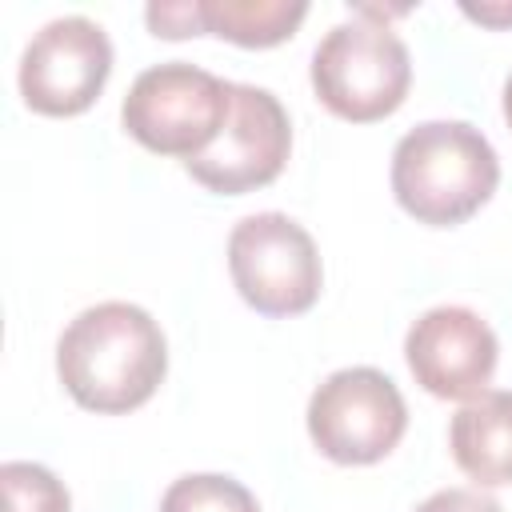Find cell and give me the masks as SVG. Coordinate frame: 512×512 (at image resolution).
<instances>
[{
    "mask_svg": "<svg viewBox=\"0 0 512 512\" xmlns=\"http://www.w3.org/2000/svg\"><path fill=\"white\" fill-rule=\"evenodd\" d=\"M464 16H472V20H480V24H488V28H504V24H512V4H464Z\"/></svg>",
    "mask_w": 512,
    "mask_h": 512,
    "instance_id": "2e32d148",
    "label": "cell"
},
{
    "mask_svg": "<svg viewBox=\"0 0 512 512\" xmlns=\"http://www.w3.org/2000/svg\"><path fill=\"white\" fill-rule=\"evenodd\" d=\"M204 36L232 40L240 48L284 44L308 16L304 0H196Z\"/></svg>",
    "mask_w": 512,
    "mask_h": 512,
    "instance_id": "8fae6325",
    "label": "cell"
},
{
    "mask_svg": "<svg viewBox=\"0 0 512 512\" xmlns=\"http://www.w3.org/2000/svg\"><path fill=\"white\" fill-rule=\"evenodd\" d=\"M56 372L80 408L120 416L152 400L168 372V344L140 304L104 300L64 328L56 344Z\"/></svg>",
    "mask_w": 512,
    "mask_h": 512,
    "instance_id": "6da1fadb",
    "label": "cell"
},
{
    "mask_svg": "<svg viewBox=\"0 0 512 512\" xmlns=\"http://www.w3.org/2000/svg\"><path fill=\"white\" fill-rule=\"evenodd\" d=\"M500 184V160L488 136L464 120H424L392 152L396 204L432 228L476 216Z\"/></svg>",
    "mask_w": 512,
    "mask_h": 512,
    "instance_id": "7a4b0ae2",
    "label": "cell"
},
{
    "mask_svg": "<svg viewBox=\"0 0 512 512\" xmlns=\"http://www.w3.org/2000/svg\"><path fill=\"white\" fill-rule=\"evenodd\" d=\"M504 120H508V128H512V76H508V84H504Z\"/></svg>",
    "mask_w": 512,
    "mask_h": 512,
    "instance_id": "e0dca14e",
    "label": "cell"
},
{
    "mask_svg": "<svg viewBox=\"0 0 512 512\" xmlns=\"http://www.w3.org/2000/svg\"><path fill=\"white\" fill-rule=\"evenodd\" d=\"M228 108H232L228 80L188 60H168V64L144 68L132 80L120 104V120L140 148L156 156L192 160L216 144L228 120Z\"/></svg>",
    "mask_w": 512,
    "mask_h": 512,
    "instance_id": "3957f363",
    "label": "cell"
},
{
    "mask_svg": "<svg viewBox=\"0 0 512 512\" xmlns=\"http://www.w3.org/2000/svg\"><path fill=\"white\" fill-rule=\"evenodd\" d=\"M292 152L284 104L256 84H232V108L212 148L184 160L188 176L220 196H244L272 184Z\"/></svg>",
    "mask_w": 512,
    "mask_h": 512,
    "instance_id": "52a82bcc",
    "label": "cell"
},
{
    "mask_svg": "<svg viewBox=\"0 0 512 512\" xmlns=\"http://www.w3.org/2000/svg\"><path fill=\"white\" fill-rule=\"evenodd\" d=\"M412 84V60L404 40L376 20L336 24L312 52L316 100L352 124L392 116Z\"/></svg>",
    "mask_w": 512,
    "mask_h": 512,
    "instance_id": "277c9868",
    "label": "cell"
},
{
    "mask_svg": "<svg viewBox=\"0 0 512 512\" xmlns=\"http://www.w3.org/2000/svg\"><path fill=\"white\" fill-rule=\"evenodd\" d=\"M404 428V396L380 368H340L308 400V436L336 464L384 460Z\"/></svg>",
    "mask_w": 512,
    "mask_h": 512,
    "instance_id": "8992f818",
    "label": "cell"
},
{
    "mask_svg": "<svg viewBox=\"0 0 512 512\" xmlns=\"http://www.w3.org/2000/svg\"><path fill=\"white\" fill-rule=\"evenodd\" d=\"M456 468L480 488L512 484V392L488 388L464 400L448 424Z\"/></svg>",
    "mask_w": 512,
    "mask_h": 512,
    "instance_id": "30bf717a",
    "label": "cell"
},
{
    "mask_svg": "<svg viewBox=\"0 0 512 512\" xmlns=\"http://www.w3.org/2000/svg\"><path fill=\"white\" fill-rule=\"evenodd\" d=\"M144 20L152 36L160 40H184V36H204L200 28V8L196 4H148Z\"/></svg>",
    "mask_w": 512,
    "mask_h": 512,
    "instance_id": "5bb4252c",
    "label": "cell"
},
{
    "mask_svg": "<svg viewBox=\"0 0 512 512\" xmlns=\"http://www.w3.org/2000/svg\"><path fill=\"white\" fill-rule=\"evenodd\" d=\"M112 72V40L88 16L44 24L20 60V96L40 116H80Z\"/></svg>",
    "mask_w": 512,
    "mask_h": 512,
    "instance_id": "ba28073f",
    "label": "cell"
},
{
    "mask_svg": "<svg viewBox=\"0 0 512 512\" xmlns=\"http://www.w3.org/2000/svg\"><path fill=\"white\" fill-rule=\"evenodd\" d=\"M0 492H4V512H72L68 488L32 460H8L0 468Z\"/></svg>",
    "mask_w": 512,
    "mask_h": 512,
    "instance_id": "4fadbf2b",
    "label": "cell"
},
{
    "mask_svg": "<svg viewBox=\"0 0 512 512\" xmlns=\"http://www.w3.org/2000/svg\"><path fill=\"white\" fill-rule=\"evenodd\" d=\"M416 512H504L492 496L472 492V488H444L432 492L424 504H416Z\"/></svg>",
    "mask_w": 512,
    "mask_h": 512,
    "instance_id": "9a60e30c",
    "label": "cell"
},
{
    "mask_svg": "<svg viewBox=\"0 0 512 512\" xmlns=\"http://www.w3.org/2000/svg\"><path fill=\"white\" fill-rule=\"evenodd\" d=\"M228 272L244 304L260 316H300L324 284L312 236L284 212H256L232 228Z\"/></svg>",
    "mask_w": 512,
    "mask_h": 512,
    "instance_id": "5b68a950",
    "label": "cell"
},
{
    "mask_svg": "<svg viewBox=\"0 0 512 512\" xmlns=\"http://www.w3.org/2000/svg\"><path fill=\"white\" fill-rule=\"evenodd\" d=\"M160 512H260L256 496L220 472H192L168 484Z\"/></svg>",
    "mask_w": 512,
    "mask_h": 512,
    "instance_id": "7c38bea8",
    "label": "cell"
},
{
    "mask_svg": "<svg viewBox=\"0 0 512 512\" xmlns=\"http://www.w3.org/2000/svg\"><path fill=\"white\" fill-rule=\"evenodd\" d=\"M496 332L472 308H428L404 336V360L416 384L440 400H472L488 392L496 372Z\"/></svg>",
    "mask_w": 512,
    "mask_h": 512,
    "instance_id": "9c48e42d",
    "label": "cell"
}]
</instances>
